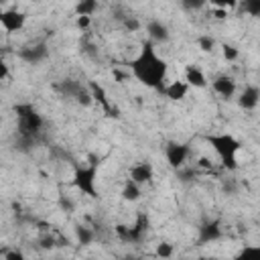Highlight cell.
Returning a JSON list of instances; mask_svg holds the SVG:
<instances>
[{
	"label": "cell",
	"mask_w": 260,
	"mask_h": 260,
	"mask_svg": "<svg viewBox=\"0 0 260 260\" xmlns=\"http://www.w3.org/2000/svg\"><path fill=\"white\" fill-rule=\"evenodd\" d=\"M128 69L132 73V77L150 87V89H162L165 81H167V73H169V63L167 59H162L156 51V45L152 41H144L138 49V55L128 63Z\"/></svg>",
	"instance_id": "1"
},
{
	"label": "cell",
	"mask_w": 260,
	"mask_h": 260,
	"mask_svg": "<svg viewBox=\"0 0 260 260\" xmlns=\"http://www.w3.org/2000/svg\"><path fill=\"white\" fill-rule=\"evenodd\" d=\"M205 140H207V144L213 148V152L217 154L221 169H225V171H236V169H240L238 152H240V148H242V142H240L234 134H230V132H213V134H209Z\"/></svg>",
	"instance_id": "2"
},
{
	"label": "cell",
	"mask_w": 260,
	"mask_h": 260,
	"mask_svg": "<svg viewBox=\"0 0 260 260\" xmlns=\"http://www.w3.org/2000/svg\"><path fill=\"white\" fill-rule=\"evenodd\" d=\"M14 114H16V130L22 140H35L43 132L45 118L37 112L32 104H16Z\"/></svg>",
	"instance_id": "3"
},
{
	"label": "cell",
	"mask_w": 260,
	"mask_h": 260,
	"mask_svg": "<svg viewBox=\"0 0 260 260\" xmlns=\"http://www.w3.org/2000/svg\"><path fill=\"white\" fill-rule=\"evenodd\" d=\"M71 185L85 197L98 199L100 197V189H98V162L91 156V162L87 165H77L73 169V177H71Z\"/></svg>",
	"instance_id": "4"
},
{
	"label": "cell",
	"mask_w": 260,
	"mask_h": 260,
	"mask_svg": "<svg viewBox=\"0 0 260 260\" xmlns=\"http://www.w3.org/2000/svg\"><path fill=\"white\" fill-rule=\"evenodd\" d=\"M146 230H148V217H146L144 213H140V215L136 217V223H132V225L118 223V225H116V236H118L122 242L136 244V242H140V240L146 236Z\"/></svg>",
	"instance_id": "5"
},
{
	"label": "cell",
	"mask_w": 260,
	"mask_h": 260,
	"mask_svg": "<svg viewBox=\"0 0 260 260\" xmlns=\"http://www.w3.org/2000/svg\"><path fill=\"white\" fill-rule=\"evenodd\" d=\"M189 156H191V146L187 142H175L173 140V142H169L165 146V160L175 171H179L181 167H185L187 160H189Z\"/></svg>",
	"instance_id": "6"
},
{
	"label": "cell",
	"mask_w": 260,
	"mask_h": 260,
	"mask_svg": "<svg viewBox=\"0 0 260 260\" xmlns=\"http://www.w3.org/2000/svg\"><path fill=\"white\" fill-rule=\"evenodd\" d=\"M26 24V14L18 8H6V10H0V26L4 32L8 35H14V32H20Z\"/></svg>",
	"instance_id": "7"
},
{
	"label": "cell",
	"mask_w": 260,
	"mask_h": 260,
	"mask_svg": "<svg viewBox=\"0 0 260 260\" xmlns=\"http://www.w3.org/2000/svg\"><path fill=\"white\" fill-rule=\"evenodd\" d=\"M87 89H89V95L91 100L108 114V116H118V108L112 104V100L108 98V91L104 89V85H100L98 81H89L87 83Z\"/></svg>",
	"instance_id": "8"
},
{
	"label": "cell",
	"mask_w": 260,
	"mask_h": 260,
	"mask_svg": "<svg viewBox=\"0 0 260 260\" xmlns=\"http://www.w3.org/2000/svg\"><path fill=\"white\" fill-rule=\"evenodd\" d=\"M211 89L221 98V100H232L236 93H238V83L232 75L228 73H221L217 75L213 81H211Z\"/></svg>",
	"instance_id": "9"
},
{
	"label": "cell",
	"mask_w": 260,
	"mask_h": 260,
	"mask_svg": "<svg viewBox=\"0 0 260 260\" xmlns=\"http://www.w3.org/2000/svg\"><path fill=\"white\" fill-rule=\"evenodd\" d=\"M238 102V108L244 110V112H252L258 108V102H260V87L254 85V83H248L236 98Z\"/></svg>",
	"instance_id": "10"
},
{
	"label": "cell",
	"mask_w": 260,
	"mask_h": 260,
	"mask_svg": "<svg viewBox=\"0 0 260 260\" xmlns=\"http://www.w3.org/2000/svg\"><path fill=\"white\" fill-rule=\"evenodd\" d=\"M223 236V228L217 219H209L205 223H201V228H197V242L199 244H211L217 242Z\"/></svg>",
	"instance_id": "11"
},
{
	"label": "cell",
	"mask_w": 260,
	"mask_h": 260,
	"mask_svg": "<svg viewBox=\"0 0 260 260\" xmlns=\"http://www.w3.org/2000/svg\"><path fill=\"white\" fill-rule=\"evenodd\" d=\"M128 179H132L134 183H138V185H148V183H152V179H154V167L150 165V162H134L132 167H130V171H128Z\"/></svg>",
	"instance_id": "12"
},
{
	"label": "cell",
	"mask_w": 260,
	"mask_h": 260,
	"mask_svg": "<svg viewBox=\"0 0 260 260\" xmlns=\"http://www.w3.org/2000/svg\"><path fill=\"white\" fill-rule=\"evenodd\" d=\"M146 37H148V41H152L154 45H156V43H167V41L171 39V30H169V26H167L162 20L152 18V20L146 22Z\"/></svg>",
	"instance_id": "13"
},
{
	"label": "cell",
	"mask_w": 260,
	"mask_h": 260,
	"mask_svg": "<svg viewBox=\"0 0 260 260\" xmlns=\"http://www.w3.org/2000/svg\"><path fill=\"white\" fill-rule=\"evenodd\" d=\"M189 85L183 81V79H175V81H171V83H167V85H162V93H165V98L167 100H171V102H183L187 95H189Z\"/></svg>",
	"instance_id": "14"
},
{
	"label": "cell",
	"mask_w": 260,
	"mask_h": 260,
	"mask_svg": "<svg viewBox=\"0 0 260 260\" xmlns=\"http://www.w3.org/2000/svg\"><path fill=\"white\" fill-rule=\"evenodd\" d=\"M183 81H185L189 87H197V89H203V87H207V83H209L207 77H205V73H203V69L197 67V65H187V67H185Z\"/></svg>",
	"instance_id": "15"
},
{
	"label": "cell",
	"mask_w": 260,
	"mask_h": 260,
	"mask_svg": "<svg viewBox=\"0 0 260 260\" xmlns=\"http://www.w3.org/2000/svg\"><path fill=\"white\" fill-rule=\"evenodd\" d=\"M18 57L26 63H41L47 59V47L45 45H35V47H26L18 53Z\"/></svg>",
	"instance_id": "16"
},
{
	"label": "cell",
	"mask_w": 260,
	"mask_h": 260,
	"mask_svg": "<svg viewBox=\"0 0 260 260\" xmlns=\"http://www.w3.org/2000/svg\"><path fill=\"white\" fill-rule=\"evenodd\" d=\"M120 197H122V201H128V203L138 201L142 197V185L134 183L132 179H126L122 189H120Z\"/></svg>",
	"instance_id": "17"
},
{
	"label": "cell",
	"mask_w": 260,
	"mask_h": 260,
	"mask_svg": "<svg viewBox=\"0 0 260 260\" xmlns=\"http://www.w3.org/2000/svg\"><path fill=\"white\" fill-rule=\"evenodd\" d=\"M100 8L98 0H77L75 4V16H93Z\"/></svg>",
	"instance_id": "18"
},
{
	"label": "cell",
	"mask_w": 260,
	"mask_h": 260,
	"mask_svg": "<svg viewBox=\"0 0 260 260\" xmlns=\"http://www.w3.org/2000/svg\"><path fill=\"white\" fill-rule=\"evenodd\" d=\"M75 240L81 244V246H89L93 240H95V232L87 225H77L75 228Z\"/></svg>",
	"instance_id": "19"
},
{
	"label": "cell",
	"mask_w": 260,
	"mask_h": 260,
	"mask_svg": "<svg viewBox=\"0 0 260 260\" xmlns=\"http://www.w3.org/2000/svg\"><path fill=\"white\" fill-rule=\"evenodd\" d=\"M238 10L248 16H260V0H240Z\"/></svg>",
	"instance_id": "20"
},
{
	"label": "cell",
	"mask_w": 260,
	"mask_h": 260,
	"mask_svg": "<svg viewBox=\"0 0 260 260\" xmlns=\"http://www.w3.org/2000/svg\"><path fill=\"white\" fill-rule=\"evenodd\" d=\"M197 47H199L203 53H213V49L217 47V41H215L211 35H199V37H197Z\"/></svg>",
	"instance_id": "21"
},
{
	"label": "cell",
	"mask_w": 260,
	"mask_h": 260,
	"mask_svg": "<svg viewBox=\"0 0 260 260\" xmlns=\"http://www.w3.org/2000/svg\"><path fill=\"white\" fill-rule=\"evenodd\" d=\"M219 49H221V57H223V61L234 63V61L240 59V49H238L236 45H228V43H223Z\"/></svg>",
	"instance_id": "22"
},
{
	"label": "cell",
	"mask_w": 260,
	"mask_h": 260,
	"mask_svg": "<svg viewBox=\"0 0 260 260\" xmlns=\"http://www.w3.org/2000/svg\"><path fill=\"white\" fill-rule=\"evenodd\" d=\"M179 4L187 12H199L207 6V0H179Z\"/></svg>",
	"instance_id": "23"
},
{
	"label": "cell",
	"mask_w": 260,
	"mask_h": 260,
	"mask_svg": "<svg viewBox=\"0 0 260 260\" xmlns=\"http://www.w3.org/2000/svg\"><path fill=\"white\" fill-rule=\"evenodd\" d=\"M175 254V248H173V244H169V242H160V244H156V248H154V256H158V258H171Z\"/></svg>",
	"instance_id": "24"
},
{
	"label": "cell",
	"mask_w": 260,
	"mask_h": 260,
	"mask_svg": "<svg viewBox=\"0 0 260 260\" xmlns=\"http://www.w3.org/2000/svg\"><path fill=\"white\" fill-rule=\"evenodd\" d=\"M240 0H207V4H211L213 8H223V10H234L238 8Z\"/></svg>",
	"instance_id": "25"
},
{
	"label": "cell",
	"mask_w": 260,
	"mask_h": 260,
	"mask_svg": "<svg viewBox=\"0 0 260 260\" xmlns=\"http://www.w3.org/2000/svg\"><path fill=\"white\" fill-rule=\"evenodd\" d=\"M122 22H124V28H126V30H130V32H136V30H140V28H142V22H140L136 16H126Z\"/></svg>",
	"instance_id": "26"
},
{
	"label": "cell",
	"mask_w": 260,
	"mask_h": 260,
	"mask_svg": "<svg viewBox=\"0 0 260 260\" xmlns=\"http://www.w3.org/2000/svg\"><path fill=\"white\" fill-rule=\"evenodd\" d=\"M8 77H10V67H8V63H6L4 53L0 51V81H6Z\"/></svg>",
	"instance_id": "27"
},
{
	"label": "cell",
	"mask_w": 260,
	"mask_h": 260,
	"mask_svg": "<svg viewBox=\"0 0 260 260\" xmlns=\"http://www.w3.org/2000/svg\"><path fill=\"white\" fill-rule=\"evenodd\" d=\"M0 256L6 258V260H22V258H24V254H22L20 250H16V248H12V250H2Z\"/></svg>",
	"instance_id": "28"
},
{
	"label": "cell",
	"mask_w": 260,
	"mask_h": 260,
	"mask_svg": "<svg viewBox=\"0 0 260 260\" xmlns=\"http://www.w3.org/2000/svg\"><path fill=\"white\" fill-rule=\"evenodd\" d=\"M75 26L79 30H87L91 26V16H75Z\"/></svg>",
	"instance_id": "29"
},
{
	"label": "cell",
	"mask_w": 260,
	"mask_h": 260,
	"mask_svg": "<svg viewBox=\"0 0 260 260\" xmlns=\"http://www.w3.org/2000/svg\"><path fill=\"white\" fill-rule=\"evenodd\" d=\"M39 246H41L43 250H53V248H55V238L49 236V234H45V236L39 240Z\"/></svg>",
	"instance_id": "30"
},
{
	"label": "cell",
	"mask_w": 260,
	"mask_h": 260,
	"mask_svg": "<svg viewBox=\"0 0 260 260\" xmlns=\"http://www.w3.org/2000/svg\"><path fill=\"white\" fill-rule=\"evenodd\" d=\"M195 169L211 171V169H213V162H211V158H207V156H199V158L195 160Z\"/></svg>",
	"instance_id": "31"
},
{
	"label": "cell",
	"mask_w": 260,
	"mask_h": 260,
	"mask_svg": "<svg viewBox=\"0 0 260 260\" xmlns=\"http://www.w3.org/2000/svg\"><path fill=\"white\" fill-rule=\"evenodd\" d=\"M228 12H230V10H223V8H215L211 14H213V18H215V20H225V18H228Z\"/></svg>",
	"instance_id": "32"
},
{
	"label": "cell",
	"mask_w": 260,
	"mask_h": 260,
	"mask_svg": "<svg viewBox=\"0 0 260 260\" xmlns=\"http://www.w3.org/2000/svg\"><path fill=\"white\" fill-rule=\"evenodd\" d=\"M250 252H258V248H252V246H246L238 256H244V254H250Z\"/></svg>",
	"instance_id": "33"
},
{
	"label": "cell",
	"mask_w": 260,
	"mask_h": 260,
	"mask_svg": "<svg viewBox=\"0 0 260 260\" xmlns=\"http://www.w3.org/2000/svg\"><path fill=\"white\" fill-rule=\"evenodd\" d=\"M4 2H8V0H0V4H4Z\"/></svg>",
	"instance_id": "34"
},
{
	"label": "cell",
	"mask_w": 260,
	"mask_h": 260,
	"mask_svg": "<svg viewBox=\"0 0 260 260\" xmlns=\"http://www.w3.org/2000/svg\"><path fill=\"white\" fill-rule=\"evenodd\" d=\"M0 126H2V114H0Z\"/></svg>",
	"instance_id": "35"
}]
</instances>
